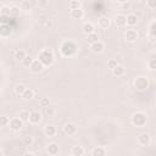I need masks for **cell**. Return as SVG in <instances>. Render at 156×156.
Wrapping results in <instances>:
<instances>
[{
	"mask_svg": "<svg viewBox=\"0 0 156 156\" xmlns=\"http://www.w3.org/2000/svg\"><path fill=\"white\" fill-rule=\"evenodd\" d=\"M77 51H78V46L72 40H65L60 46V52L65 57H72L77 54Z\"/></svg>",
	"mask_w": 156,
	"mask_h": 156,
	"instance_id": "cell-1",
	"label": "cell"
},
{
	"mask_svg": "<svg viewBox=\"0 0 156 156\" xmlns=\"http://www.w3.org/2000/svg\"><path fill=\"white\" fill-rule=\"evenodd\" d=\"M38 58L40 60V62L44 65V66H51L54 63V60H55V55L54 52L50 50V49H44L39 52L38 55Z\"/></svg>",
	"mask_w": 156,
	"mask_h": 156,
	"instance_id": "cell-2",
	"label": "cell"
},
{
	"mask_svg": "<svg viewBox=\"0 0 156 156\" xmlns=\"http://www.w3.org/2000/svg\"><path fill=\"white\" fill-rule=\"evenodd\" d=\"M147 122V116L141 112V111H136L133 113L132 116V123L135 126V127H144Z\"/></svg>",
	"mask_w": 156,
	"mask_h": 156,
	"instance_id": "cell-3",
	"label": "cell"
},
{
	"mask_svg": "<svg viewBox=\"0 0 156 156\" xmlns=\"http://www.w3.org/2000/svg\"><path fill=\"white\" fill-rule=\"evenodd\" d=\"M134 88L138 90V91H144L149 88V79L145 78V77H136L134 79Z\"/></svg>",
	"mask_w": 156,
	"mask_h": 156,
	"instance_id": "cell-4",
	"label": "cell"
},
{
	"mask_svg": "<svg viewBox=\"0 0 156 156\" xmlns=\"http://www.w3.org/2000/svg\"><path fill=\"white\" fill-rule=\"evenodd\" d=\"M23 121L20 118V117H16V118H12V119H10V123H9V127L12 129V130H15V132H17V130H21L22 129V127H23Z\"/></svg>",
	"mask_w": 156,
	"mask_h": 156,
	"instance_id": "cell-5",
	"label": "cell"
},
{
	"mask_svg": "<svg viewBox=\"0 0 156 156\" xmlns=\"http://www.w3.org/2000/svg\"><path fill=\"white\" fill-rule=\"evenodd\" d=\"M44 65L40 62V60L38 58V60H33V62H32V65L29 66V69H30V72L32 73H40L43 69H44Z\"/></svg>",
	"mask_w": 156,
	"mask_h": 156,
	"instance_id": "cell-6",
	"label": "cell"
},
{
	"mask_svg": "<svg viewBox=\"0 0 156 156\" xmlns=\"http://www.w3.org/2000/svg\"><path fill=\"white\" fill-rule=\"evenodd\" d=\"M63 133H65L66 135H68V136L74 135V134L77 133V127H76V124H74V123H71V122L66 123V124L63 126Z\"/></svg>",
	"mask_w": 156,
	"mask_h": 156,
	"instance_id": "cell-7",
	"label": "cell"
},
{
	"mask_svg": "<svg viewBox=\"0 0 156 156\" xmlns=\"http://www.w3.org/2000/svg\"><path fill=\"white\" fill-rule=\"evenodd\" d=\"M124 38H126L127 41L134 43V41L138 39V32H136L135 29H128V30L126 32V34H124Z\"/></svg>",
	"mask_w": 156,
	"mask_h": 156,
	"instance_id": "cell-8",
	"label": "cell"
},
{
	"mask_svg": "<svg viewBox=\"0 0 156 156\" xmlns=\"http://www.w3.org/2000/svg\"><path fill=\"white\" fill-rule=\"evenodd\" d=\"M150 140H151V138L147 133H141L138 136V144L141 145V146H147L150 144Z\"/></svg>",
	"mask_w": 156,
	"mask_h": 156,
	"instance_id": "cell-9",
	"label": "cell"
},
{
	"mask_svg": "<svg viewBox=\"0 0 156 156\" xmlns=\"http://www.w3.org/2000/svg\"><path fill=\"white\" fill-rule=\"evenodd\" d=\"M115 23L117 27H124L127 26V16L122 15V13H118L115 16Z\"/></svg>",
	"mask_w": 156,
	"mask_h": 156,
	"instance_id": "cell-10",
	"label": "cell"
},
{
	"mask_svg": "<svg viewBox=\"0 0 156 156\" xmlns=\"http://www.w3.org/2000/svg\"><path fill=\"white\" fill-rule=\"evenodd\" d=\"M90 49H91L93 52H95V54H100V52L104 51V49H105V44H104L102 41L98 40L96 43H94V44L90 45Z\"/></svg>",
	"mask_w": 156,
	"mask_h": 156,
	"instance_id": "cell-11",
	"label": "cell"
},
{
	"mask_svg": "<svg viewBox=\"0 0 156 156\" xmlns=\"http://www.w3.org/2000/svg\"><path fill=\"white\" fill-rule=\"evenodd\" d=\"M41 121V115L38 111H32L29 115V122L33 124H38Z\"/></svg>",
	"mask_w": 156,
	"mask_h": 156,
	"instance_id": "cell-12",
	"label": "cell"
},
{
	"mask_svg": "<svg viewBox=\"0 0 156 156\" xmlns=\"http://www.w3.org/2000/svg\"><path fill=\"white\" fill-rule=\"evenodd\" d=\"M44 133H45L46 136L51 138V136H55V135H56L57 129H56L55 126H52V124H48V126H45V128H44Z\"/></svg>",
	"mask_w": 156,
	"mask_h": 156,
	"instance_id": "cell-13",
	"label": "cell"
},
{
	"mask_svg": "<svg viewBox=\"0 0 156 156\" xmlns=\"http://www.w3.org/2000/svg\"><path fill=\"white\" fill-rule=\"evenodd\" d=\"M98 24H99V27H100V28H102V29H107V28L111 26V21H110V18H108V17L102 16V17H100V18H99Z\"/></svg>",
	"mask_w": 156,
	"mask_h": 156,
	"instance_id": "cell-14",
	"label": "cell"
},
{
	"mask_svg": "<svg viewBox=\"0 0 156 156\" xmlns=\"http://www.w3.org/2000/svg\"><path fill=\"white\" fill-rule=\"evenodd\" d=\"M46 151H48V154H49V155L55 156V155H57V154H58L60 147H58V145H57L56 143H51V144H49V145H48Z\"/></svg>",
	"mask_w": 156,
	"mask_h": 156,
	"instance_id": "cell-15",
	"label": "cell"
},
{
	"mask_svg": "<svg viewBox=\"0 0 156 156\" xmlns=\"http://www.w3.org/2000/svg\"><path fill=\"white\" fill-rule=\"evenodd\" d=\"M34 95H35V91H34L32 88H27V89L23 91V94H22L21 96H22L23 100L29 101V100H32V99L34 98Z\"/></svg>",
	"mask_w": 156,
	"mask_h": 156,
	"instance_id": "cell-16",
	"label": "cell"
},
{
	"mask_svg": "<svg viewBox=\"0 0 156 156\" xmlns=\"http://www.w3.org/2000/svg\"><path fill=\"white\" fill-rule=\"evenodd\" d=\"M82 30H83L84 34L88 35V34L95 32V26H94L91 22H85V23L83 24V27H82Z\"/></svg>",
	"mask_w": 156,
	"mask_h": 156,
	"instance_id": "cell-17",
	"label": "cell"
},
{
	"mask_svg": "<svg viewBox=\"0 0 156 156\" xmlns=\"http://www.w3.org/2000/svg\"><path fill=\"white\" fill-rule=\"evenodd\" d=\"M147 37H149V40H150V41L156 43V22H152V23H151Z\"/></svg>",
	"mask_w": 156,
	"mask_h": 156,
	"instance_id": "cell-18",
	"label": "cell"
},
{
	"mask_svg": "<svg viewBox=\"0 0 156 156\" xmlns=\"http://www.w3.org/2000/svg\"><path fill=\"white\" fill-rule=\"evenodd\" d=\"M71 17L73 20H82L84 17V11L80 9H76V10H71Z\"/></svg>",
	"mask_w": 156,
	"mask_h": 156,
	"instance_id": "cell-19",
	"label": "cell"
},
{
	"mask_svg": "<svg viewBox=\"0 0 156 156\" xmlns=\"http://www.w3.org/2000/svg\"><path fill=\"white\" fill-rule=\"evenodd\" d=\"M112 73H113V76H116V77H122V76L126 73V68H124L122 65H117V67H115V68L112 69Z\"/></svg>",
	"mask_w": 156,
	"mask_h": 156,
	"instance_id": "cell-20",
	"label": "cell"
},
{
	"mask_svg": "<svg viewBox=\"0 0 156 156\" xmlns=\"http://www.w3.org/2000/svg\"><path fill=\"white\" fill-rule=\"evenodd\" d=\"M27 56V54H26V51L24 50H21V49H18V50H16V51H13V57L17 60V61H23V58Z\"/></svg>",
	"mask_w": 156,
	"mask_h": 156,
	"instance_id": "cell-21",
	"label": "cell"
},
{
	"mask_svg": "<svg viewBox=\"0 0 156 156\" xmlns=\"http://www.w3.org/2000/svg\"><path fill=\"white\" fill-rule=\"evenodd\" d=\"M71 152H72L73 156H82V155L85 154V150L83 149V146H78V145H76V146L72 147Z\"/></svg>",
	"mask_w": 156,
	"mask_h": 156,
	"instance_id": "cell-22",
	"label": "cell"
},
{
	"mask_svg": "<svg viewBox=\"0 0 156 156\" xmlns=\"http://www.w3.org/2000/svg\"><path fill=\"white\" fill-rule=\"evenodd\" d=\"M136 22H138V17H136V15H134V13H129V15H127V24H128V26L133 27V26L136 24Z\"/></svg>",
	"mask_w": 156,
	"mask_h": 156,
	"instance_id": "cell-23",
	"label": "cell"
},
{
	"mask_svg": "<svg viewBox=\"0 0 156 156\" xmlns=\"http://www.w3.org/2000/svg\"><path fill=\"white\" fill-rule=\"evenodd\" d=\"M105 154H106V150L102 146H96V147H94L91 150V155L93 156H104Z\"/></svg>",
	"mask_w": 156,
	"mask_h": 156,
	"instance_id": "cell-24",
	"label": "cell"
},
{
	"mask_svg": "<svg viewBox=\"0 0 156 156\" xmlns=\"http://www.w3.org/2000/svg\"><path fill=\"white\" fill-rule=\"evenodd\" d=\"M98 40H99V34L95 33V32H93V33H90V34L87 35V41H88L90 45L94 44V43H96Z\"/></svg>",
	"mask_w": 156,
	"mask_h": 156,
	"instance_id": "cell-25",
	"label": "cell"
},
{
	"mask_svg": "<svg viewBox=\"0 0 156 156\" xmlns=\"http://www.w3.org/2000/svg\"><path fill=\"white\" fill-rule=\"evenodd\" d=\"M1 37H7L10 33H11V28H10V24H1Z\"/></svg>",
	"mask_w": 156,
	"mask_h": 156,
	"instance_id": "cell-26",
	"label": "cell"
},
{
	"mask_svg": "<svg viewBox=\"0 0 156 156\" xmlns=\"http://www.w3.org/2000/svg\"><path fill=\"white\" fill-rule=\"evenodd\" d=\"M27 88H26V85L24 84H22V83H18V84H16V87H15V93L17 94V95H22L23 94V91L26 90Z\"/></svg>",
	"mask_w": 156,
	"mask_h": 156,
	"instance_id": "cell-27",
	"label": "cell"
},
{
	"mask_svg": "<svg viewBox=\"0 0 156 156\" xmlns=\"http://www.w3.org/2000/svg\"><path fill=\"white\" fill-rule=\"evenodd\" d=\"M29 115H30V112H28V111H26V110H22V111L20 112L18 117H20L23 122H29Z\"/></svg>",
	"mask_w": 156,
	"mask_h": 156,
	"instance_id": "cell-28",
	"label": "cell"
},
{
	"mask_svg": "<svg viewBox=\"0 0 156 156\" xmlns=\"http://www.w3.org/2000/svg\"><path fill=\"white\" fill-rule=\"evenodd\" d=\"M68 6H69V9L71 10H76V9H80V1L79 0H71L69 1V4H68Z\"/></svg>",
	"mask_w": 156,
	"mask_h": 156,
	"instance_id": "cell-29",
	"label": "cell"
},
{
	"mask_svg": "<svg viewBox=\"0 0 156 156\" xmlns=\"http://www.w3.org/2000/svg\"><path fill=\"white\" fill-rule=\"evenodd\" d=\"M0 13H1V16L10 17V16H11V7H7V6H1Z\"/></svg>",
	"mask_w": 156,
	"mask_h": 156,
	"instance_id": "cell-30",
	"label": "cell"
},
{
	"mask_svg": "<svg viewBox=\"0 0 156 156\" xmlns=\"http://www.w3.org/2000/svg\"><path fill=\"white\" fill-rule=\"evenodd\" d=\"M20 15H21V9L20 7H17V6L11 7V16L12 17H18Z\"/></svg>",
	"mask_w": 156,
	"mask_h": 156,
	"instance_id": "cell-31",
	"label": "cell"
},
{
	"mask_svg": "<svg viewBox=\"0 0 156 156\" xmlns=\"http://www.w3.org/2000/svg\"><path fill=\"white\" fill-rule=\"evenodd\" d=\"M117 65H118V62H117L116 58H110V60L107 61V67H108L110 69H113L115 67H117Z\"/></svg>",
	"mask_w": 156,
	"mask_h": 156,
	"instance_id": "cell-32",
	"label": "cell"
},
{
	"mask_svg": "<svg viewBox=\"0 0 156 156\" xmlns=\"http://www.w3.org/2000/svg\"><path fill=\"white\" fill-rule=\"evenodd\" d=\"M32 62H33V58H32L30 56H26V57L23 58V61H22V65H23L24 67H29V66L32 65Z\"/></svg>",
	"mask_w": 156,
	"mask_h": 156,
	"instance_id": "cell-33",
	"label": "cell"
},
{
	"mask_svg": "<svg viewBox=\"0 0 156 156\" xmlns=\"http://www.w3.org/2000/svg\"><path fill=\"white\" fill-rule=\"evenodd\" d=\"M39 105L41 106V107H48L49 105H50V101H49V99L48 98H41L40 100H39Z\"/></svg>",
	"mask_w": 156,
	"mask_h": 156,
	"instance_id": "cell-34",
	"label": "cell"
},
{
	"mask_svg": "<svg viewBox=\"0 0 156 156\" xmlns=\"http://www.w3.org/2000/svg\"><path fill=\"white\" fill-rule=\"evenodd\" d=\"M45 113L49 116V117H52L54 115H55V108L52 107V106H48V107H45Z\"/></svg>",
	"mask_w": 156,
	"mask_h": 156,
	"instance_id": "cell-35",
	"label": "cell"
},
{
	"mask_svg": "<svg viewBox=\"0 0 156 156\" xmlns=\"http://www.w3.org/2000/svg\"><path fill=\"white\" fill-rule=\"evenodd\" d=\"M9 123H10V119L6 116H1L0 117V126L1 127H6V126H9Z\"/></svg>",
	"mask_w": 156,
	"mask_h": 156,
	"instance_id": "cell-36",
	"label": "cell"
},
{
	"mask_svg": "<svg viewBox=\"0 0 156 156\" xmlns=\"http://www.w3.org/2000/svg\"><path fill=\"white\" fill-rule=\"evenodd\" d=\"M147 66H149L150 69H156V57L150 58L149 62H147Z\"/></svg>",
	"mask_w": 156,
	"mask_h": 156,
	"instance_id": "cell-37",
	"label": "cell"
},
{
	"mask_svg": "<svg viewBox=\"0 0 156 156\" xmlns=\"http://www.w3.org/2000/svg\"><path fill=\"white\" fill-rule=\"evenodd\" d=\"M146 6L151 10L156 9V0H146Z\"/></svg>",
	"mask_w": 156,
	"mask_h": 156,
	"instance_id": "cell-38",
	"label": "cell"
},
{
	"mask_svg": "<svg viewBox=\"0 0 156 156\" xmlns=\"http://www.w3.org/2000/svg\"><path fill=\"white\" fill-rule=\"evenodd\" d=\"M23 143H24L26 146H30V145L33 144V138H32V136H24Z\"/></svg>",
	"mask_w": 156,
	"mask_h": 156,
	"instance_id": "cell-39",
	"label": "cell"
},
{
	"mask_svg": "<svg viewBox=\"0 0 156 156\" xmlns=\"http://www.w3.org/2000/svg\"><path fill=\"white\" fill-rule=\"evenodd\" d=\"M46 5H48L46 0H39L38 1V6H46Z\"/></svg>",
	"mask_w": 156,
	"mask_h": 156,
	"instance_id": "cell-40",
	"label": "cell"
},
{
	"mask_svg": "<svg viewBox=\"0 0 156 156\" xmlns=\"http://www.w3.org/2000/svg\"><path fill=\"white\" fill-rule=\"evenodd\" d=\"M117 1H118L119 4H124V2H128L129 0H117Z\"/></svg>",
	"mask_w": 156,
	"mask_h": 156,
	"instance_id": "cell-41",
	"label": "cell"
},
{
	"mask_svg": "<svg viewBox=\"0 0 156 156\" xmlns=\"http://www.w3.org/2000/svg\"><path fill=\"white\" fill-rule=\"evenodd\" d=\"M134 1H140V0H134Z\"/></svg>",
	"mask_w": 156,
	"mask_h": 156,
	"instance_id": "cell-42",
	"label": "cell"
}]
</instances>
